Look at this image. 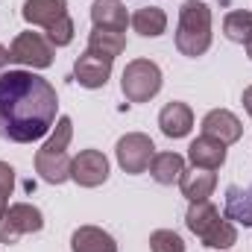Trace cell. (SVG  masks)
Masks as SVG:
<instances>
[{"label": "cell", "instance_id": "11", "mask_svg": "<svg viewBox=\"0 0 252 252\" xmlns=\"http://www.w3.org/2000/svg\"><path fill=\"white\" fill-rule=\"evenodd\" d=\"M202 135L217 138L220 144L229 147V144L241 141L244 126H241V121H238L232 112H226V109H214V112H208V115L202 118Z\"/></svg>", "mask_w": 252, "mask_h": 252}, {"label": "cell", "instance_id": "26", "mask_svg": "<svg viewBox=\"0 0 252 252\" xmlns=\"http://www.w3.org/2000/svg\"><path fill=\"white\" fill-rule=\"evenodd\" d=\"M244 109L250 112V118H252V85L247 88V91H244Z\"/></svg>", "mask_w": 252, "mask_h": 252}, {"label": "cell", "instance_id": "25", "mask_svg": "<svg viewBox=\"0 0 252 252\" xmlns=\"http://www.w3.org/2000/svg\"><path fill=\"white\" fill-rule=\"evenodd\" d=\"M12 188H15V170H12V164L0 161V217H3V211L9 208Z\"/></svg>", "mask_w": 252, "mask_h": 252}, {"label": "cell", "instance_id": "2", "mask_svg": "<svg viewBox=\"0 0 252 252\" xmlns=\"http://www.w3.org/2000/svg\"><path fill=\"white\" fill-rule=\"evenodd\" d=\"M211 47V9L202 0H185L179 9L176 27V50L182 56H202Z\"/></svg>", "mask_w": 252, "mask_h": 252}, {"label": "cell", "instance_id": "12", "mask_svg": "<svg viewBox=\"0 0 252 252\" xmlns=\"http://www.w3.org/2000/svg\"><path fill=\"white\" fill-rule=\"evenodd\" d=\"M188 158H190V164L199 167V170H217L226 161V144H220L217 138L199 135L196 141H190Z\"/></svg>", "mask_w": 252, "mask_h": 252}, {"label": "cell", "instance_id": "18", "mask_svg": "<svg viewBox=\"0 0 252 252\" xmlns=\"http://www.w3.org/2000/svg\"><path fill=\"white\" fill-rule=\"evenodd\" d=\"M182 170H185V158H182L179 153H156L153 161H150V173H153V179H156L158 185H173V182H179Z\"/></svg>", "mask_w": 252, "mask_h": 252}, {"label": "cell", "instance_id": "6", "mask_svg": "<svg viewBox=\"0 0 252 252\" xmlns=\"http://www.w3.org/2000/svg\"><path fill=\"white\" fill-rule=\"evenodd\" d=\"M115 153H118V164L124 167L126 173L138 176V173H144V170L150 167V161H153V156H156V144H153V138L144 135V132H129V135H124V138L118 141Z\"/></svg>", "mask_w": 252, "mask_h": 252}, {"label": "cell", "instance_id": "16", "mask_svg": "<svg viewBox=\"0 0 252 252\" xmlns=\"http://www.w3.org/2000/svg\"><path fill=\"white\" fill-rule=\"evenodd\" d=\"M91 21H94V27H100V30L126 32L129 15H126V9H124L121 0H94V6H91Z\"/></svg>", "mask_w": 252, "mask_h": 252}, {"label": "cell", "instance_id": "13", "mask_svg": "<svg viewBox=\"0 0 252 252\" xmlns=\"http://www.w3.org/2000/svg\"><path fill=\"white\" fill-rule=\"evenodd\" d=\"M158 126L167 138H185L193 129V112L185 103H167L158 115Z\"/></svg>", "mask_w": 252, "mask_h": 252}, {"label": "cell", "instance_id": "20", "mask_svg": "<svg viewBox=\"0 0 252 252\" xmlns=\"http://www.w3.org/2000/svg\"><path fill=\"white\" fill-rule=\"evenodd\" d=\"M124 47H126V35L118 32V30H100V27H94L91 38H88V50L103 53V56H109V59L121 56Z\"/></svg>", "mask_w": 252, "mask_h": 252}, {"label": "cell", "instance_id": "28", "mask_svg": "<svg viewBox=\"0 0 252 252\" xmlns=\"http://www.w3.org/2000/svg\"><path fill=\"white\" fill-rule=\"evenodd\" d=\"M247 53H250V59H252V41H250V44H247Z\"/></svg>", "mask_w": 252, "mask_h": 252}, {"label": "cell", "instance_id": "21", "mask_svg": "<svg viewBox=\"0 0 252 252\" xmlns=\"http://www.w3.org/2000/svg\"><path fill=\"white\" fill-rule=\"evenodd\" d=\"M220 220V211L208 202V199H202V202H190L188 208V217H185V223H188V229L199 238V235H205L214 223Z\"/></svg>", "mask_w": 252, "mask_h": 252}, {"label": "cell", "instance_id": "24", "mask_svg": "<svg viewBox=\"0 0 252 252\" xmlns=\"http://www.w3.org/2000/svg\"><path fill=\"white\" fill-rule=\"evenodd\" d=\"M150 250L153 252H185V241L170 232V229H158L150 235Z\"/></svg>", "mask_w": 252, "mask_h": 252}, {"label": "cell", "instance_id": "8", "mask_svg": "<svg viewBox=\"0 0 252 252\" xmlns=\"http://www.w3.org/2000/svg\"><path fill=\"white\" fill-rule=\"evenodd\" d=\"M70 179L82 188H97L109 179V158L100 150H82L70 161Z\"/></svg>", "mask_w": 252, "mask_h": 252}, {"label": "cell", "instance_id": "19", "mask_svg": "<svg viewBox=\"0 0 252 252\" xmlns=\"http://www.w3.org/2000/svg\"><path fill=\"white\" fill-rule=\"evenodd\" d=\"M132 30L144 38H158L167 30V15L158 6H144L132 15Z\"/></svg>", "mask_w": 252, "mask_h": 252}, {"label": "cell", "instance_id": "27", "mask_svg": "<svg viewBox=\"0 0 252 252\" xmlns=\"http://www.w3.org/2000/svg\"><path fill=\"white\" fill-rule=\"evenodd\" d=\"M9 62H12V56H9V50H6V47L0 44V70H3V67H6Z\"/></svg>", "mask_w": 252, "mask_h": 252}, {"label": "cell", "instance_id": "7", "mask_svg": "<svg viewBox=\"0 0 252 252\" xmlns=\"http://www.w3.org/2000/svg\"><path fill=\"white\" fill-rule=\"evenodd\" d=\"M12 62L27 67H50L53 64V44L41 32H21L9 47Z\"/></svg>", "mask_w": 252, "mask_h": 252}, {"label": "cell", "instance_id": "1", "mask_svg": "<svg viewBox=\"0 0 252 252\" xmlns=\"http://www.w3.org/2000/svg\"><path fill=\"white\" fill-rule=\"evenodd\" d=\"M56 88L32 70L0 73V138L15 144L38 141L56 124Z\"/></svg>", "mask_w": 252, "mask_h": 252}, {"label": "cell", "instance_id": "3", "mask_svg": "<svg viewBox=\"0 0 252 252\" xmlns=\"http://www.w3.org/2000/svg\"><path fill=\"white\" fill-rule=\"evenodd\" d=\"M70 135H73V124L70 118H59L53 135L47 138V144L35 153V170L41 173L44 182L50 185H62L70 179V156H67V144H70Z\"/></svg>", "mask_w": 252, "mask_h": 252}, {"label": "cell", "instance_id": "23", "mask_svg": "<svg viewBox=\"0 0 252 252\" xmlns=\"http://www.w3.org/2000/svg\"><path fill=\"white\" fill-rule=\"evenodd\" d=\"M223 32L229 41H238V44H250L252 41V12H229L226 21H223Z\"/></svg>", "mask_w": 252, "mask_h": 252}, {"label": "cell", "instance_id": "4", "mask_svg": "<svg viewBox=\"0 0 252 252\" xmlns=\"http://www.w3.org/2000/svg\"><path fill=\"white\" fill-rule=\"evenodd\" d=\"M121 91L129 103H147L161 91V70L150 59H135L124 67Z\"/></svg>", "mask_w": 252, "mask_h": 252}, {"label": "cell", "instance_id": "14", "mask_svg": "<svg viewBox=\"0 0 252 252\" xmlns=\"http://www.w3.org/2000/svg\"><path fill=\"white\" fill-rule=\"evenodd\" d=\"M70 252H118V244L97 226H79L70 238Z\"/></svg>", "mask_w": 252, "mask_h": 252}, {"label": "cell", "instance_id": "22", "mask_svg": "<svg viewBox=\"0 0 252 252\" xmlns=\"http://www.w3.org/2000/svg\"><path fill=\"white\" fill-rule=\"evenodd\" d=\"M199 241H202V247H208V250H229V247H235V241H238V229H235V223L232 220H217L205 235H199Z\"/></svg>", "mask_w": 252, "mask_h": 252}, {"label": "cell", "instance_id": "9", "mask_svg": "<svg viewBox=\"0 0 252 252\" xmlns=\"http://www.w3.org/2000/svg\"><path fill=\"white\" fill-rule=\"evenodd\" d=\"M112 62L115 59H109L103 53L85 50L73 64V76H76V82L82 88H103L109 82V76H112Z\"/></svg>", "mask_w": 252, "mask_h": 252}, {"label": "cell", "instance_id": "5", "mask_svg": "<svg viewBox=\"0 0 252 252\" xmlns=\"http://www.w3.org/2000/svg\"><path fill=\"white\" fill-rule=\"evenodd\" d=\"M44 226V217L35 205L30 202H15L3 211L0 217V244H18L21 235H30V232H41Z\"/></svg>", "mask_w": 252, "mask_h": 252}, {"label": "cell", "instance_id": "15", "mask_svg": "<svg viewBox=\"0 0 252 252\" xmlns=\"http://www.w3.org/2000/svg\"><path fill=\"white\" fill-rule=\"evenodd\" d=\"M214 185H217L214 170H199V167H193V170H182V176H179V190H182V196H188L190 202L208 199L211 190H214Z\"/></svg>", "mask_w": 252, "mask_h": 252}, {"label": "cell", "instance_id": "17", "mask_svg": "<svg viewBox=\"0 0 252 252\" xmlns=\"http://www.w3.org/2000/svg\"><path fill=\"white\" fill-rule=\"evenodd\" d=\"M226 220L241 223V226H252V185L250 188H232L226 190Z\"/></svg>", "mask_w": 252, "mask_h": 252}, {"label": "cell", "instance_id": "10", "mask_svg": "<svg viewBox=\"0 0 252 252\" xmlns=\"http://www.w3.org/2000/svg\"><path fill=\"white\" fill-rule=\"evenodd\" d=\"M21 15H24L27 24L44 27V30H53L56 24L70 18L67 15V0H27Z\"/></svg>", "mask_w": 252, "mask_h": 252}]
</instances>
